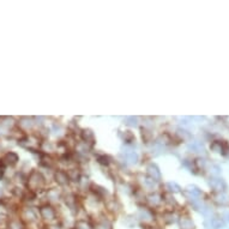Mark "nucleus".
<instances>
[{
    "label": "nucleus",
    "mask_w": 229,
    "mask_h": 229,
    "mask_svg": "<svg viewBox=\"0 0 229 229\" xmlns=\"http://www.w3.org/2000/svg\"><path fill=\"white\" fill-rule=\"evenodd\" d=\"M180 227H181V229H193L194 228V224H193V222L190 220V218H181V221H180Z\"/></svg>",
    "instance_id": "obj_3"
},
{
    "label": "nucleus",
    "mask_w": 229,
    "mask_h": 229,
    "mask_svg": "<svg viewBox=\"0 0 229 229\" xmlns=\"http://www.w3.org/2000/svg\"><path fill=\"white\" fill-rule=\"evenodd\" d=\"M55 178H57V181L60 185H65V184H67V181H69L67 175L62 172H58L57 175H55Z\"/></svg>",
    "instance_id": "obj_5"
},
{
    "label": "nucleus",
    "mask_w": 229,
    "mask_h": 229,
    "mask_svg": "<svg viewBox=\"0 0 229 229\" xmlns=\"http://www.w3.org/2000/svg\"><path fill=\"white\" fill-rule=\"evenodd\" d=\"M150 201H151V203H157L158 197L157 196H151V197H150Z\"/></svg>",
    "instance_id": "obj_8"
},
{
    "label": "nucleus",
    "mask_w": 229,
    "mask_h": 229,
    "mask_svg": "<svg viewBox=\"0 0 229 229\" xmlns=\"http://www.w3.org/2000/svg\"><path fill=\"white\" fill-rule=\"evenodd\" d=\"M226 217L228 218V221H229V214H227V215H226Z\"/></svg>",
    "instance_id": "obj_9"
},
{
    "label": "nucleus",
    "mask_w": 229,
    "mask_h": 229,
    "mask_svg": "<svg viewBox=\"0 0 229 229\" xmlns=\"http://www.w3.org/2000/svg\"><path fill=\"white\" fill-rule=\"evenodd\" d=\"M41 212H42V216L44 218H53L54 217V211L51 208H43Z\"/></svg>",
    "instance_id": "obj_6"
},
{
    "label": "nucleus",
    "mask_w": 229,
    "mask_h": 229,
    "mask_svg": "<svg viewBox=\"0 0 229 229\" xmlns=\"http://www.w3.org/2000/svg\"><path fill=\"white\" fill-rule=\"evenodd\" d=\"M148 173H149V175L151 176V179L154 181H157V180L161 179V172L158 171V168L155 164H150L148 167Z\"/></svg>",
    "instance_id": "obj_2"
},
{
    "label": "nucleus",
    "mask_w": 229,
    "mask_h": 229,
    "mask_svg": "<svg viewBox=\"0 0 229 229\" xmlns=\"http://www.w3.org/2000/svg\"><path fill=\"white\" fill-rule=\"evenodd\" d=\"M210 186L212 187L214 190H216V191H218V192H223L226 188H227V185H226V182L222 180V179H211L210 180Z\"/></svg>",
    "instance_id": "obj_1"
},
{
    "label": "nucleus",
    "mask_w": 229,
    "mask_h": 229,
    "mask_svg": "<svg viewBox=\"0 0 229 229\" xmlns=\"http://www.w3.org/2000/svg\"><path fill=\"white\" fill-rule=\"evenodd\" d=\"M126 158H127V161L130 163H136L137 160H138V156H137V154L134 151H130V152L126 154Z\"/></svg>",
    "instance_id": "obj_7"
},
{
    "label": "nucleus",
    "mask_w": 229,
    "mask_h": 229,
    "mask_svg": "<svg viewBox=\"0 0 229 229\" xmlns=\"http://www.w3.org/2000/svg\"><path fill=\"white\" fill-rule=\"evenodd\" d=\"M210 224L214 229H221L224 227V221L222 218H212L210 221Z\"/></svg>",
    "instance_id": "obj_4"
}]
</instances>
